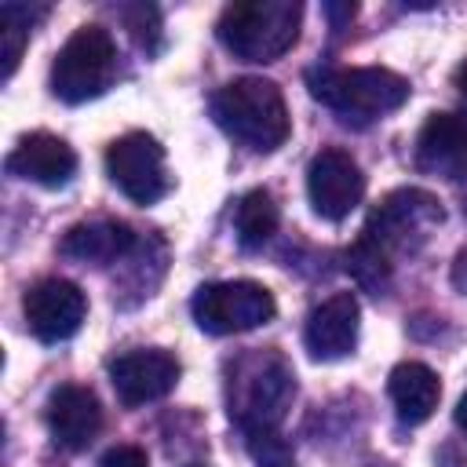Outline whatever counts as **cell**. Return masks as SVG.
I'll return each instance as SVG.
<instances>
[{
  "mask_svg": "<svg viewBox=\"0 0 467 467\" xmlns=\"http://www.w3.org/2000/svg\"><path fill=\"white\" fill-rule=\"evenodd\" d=\"M452 80H456V88L463 91V99H467V58L456 66V73H452Z\"/></svg>",
  "mask_w": 467,
  "mask_h": 467,
  "instance_id": "603a6c76",
  "label": "cell"
},
{
  "mask_svg": "<svg viewBox=\"0 0 467 467\" xmlns=\"http://www.w3.org/2000/svg\"><path fill=\"white\" fill-rule=\"evenodd\" d=\"M215 124L248 150L270 153L288 139V106L274 80L237 77L223 84L212 99Z\"/></svg>",
  "mask_w": 467,
  "mask_h": 467,
  "instance_id": "6da1fadb",
  "label": "cell"
},
{
  "mask_svg": "<svg viewBox=\"0 0 467 467\" xmlns=\"http://www.w3.org/2000/svg\"><path fill=\"white\" fill-rule=\"evenodd\" d=\"M124 18H128V29H131V36L150 51L153 44H150V36L157 33V11L153 7H124L120 11Z\"/></svg>",
  "mask_w": 467,
  "mask_h": 467,
  "instance_id": "ffe728a7",
  "label": "cell"
},
{
  "mask_svg": "<svg viewBox=\"0 0 467 467\" xmlns=\"http://www.w3.org/2000/svg\"><path fill=\"white\" fill-rule=\"evenodd\" d=\"M234 379V409L244 431H274L285 416V405L296 394V376L277 354H259L237 365Z\"/></svg>",
  "mask_w": 467,
  "mask_h": 467,
  "instance_id": "52a82bcc",
  "label": "cell"
},
{
  "mask_svg": "<svg viewBox=\"0 0 467 467\" xmlns=\"http://www.w3.org/2000/svg\"><path fill=\"white\" fill-rule=\"evenodd\" d=\"M190 467H204V463H190Z\"/></svg>",
  "mask_w": 467,
  "mask_h": 467,
  "instance_id": "cb8c5ba5",
  "label": "cell"
},
{
  "mask_svg": "<svg viewBox=\"0 0 467 467\" xmlns=\"http://www.w3.org/2000/svg\"><path fill=\"white\" fill-rule=\"evenodd\" d=\"M7 171L15 179L58 190L73 179L77 171V153L66 139L51 135V131H33L26 139H18V146L7 153Z\"/></svg>",
  "mask_w": 467,
  "mask_h": 467,
  "instance_id": "4fadbf2b",
  "label": "cell"
},
{
  "mask_svg": "<svg viewBox=\"0 0 467 467\" xmlns=\"http://www.w3.org/2000/svg\"><path fill=\"white\" fill-rule=\"evenodd\" d=\"M106 171L117 190L135 204H153L171 190L164 146L146 131H128L113 139L106 150Z\"/></svg>",
  "mask_w": 467,
  "mask_h": 467,
  "instance_id": "ba28073f",
  "label": "cell"
},
{
  "mask_svg": "<svg viewBox=\"0 0 467 467\" xmlns=\"http://www.w3.org/2000/svg\"><path fill=\"white\" fill-rule=\"evenodd\" d=\"M190 310L201 332L234 336V332L266 325L277 314V303L270 288H263L259 281H215V285L197 288Z\"/></svg>",
  "mask_w": 467,
  "mask_h": 467,
  "instance_id": "8992f818",
  "label": "cell"
},
{
  "mask_svg": "<svg viewBox=\"0 0 467 467\" xmlns=\"http://www.w3.org/2000/svg\"><path fill=\"white\" fill-rule=\"evenodd\" d=\"M303 7L296 0H237L226 4L215 33L241 62H274L299 40Z\"/></svg>",
  "mask_w": 467,
  "mask_h": 467,
  "instance_id": "7a4b0ae2",
  "label": "cell"
},
{
  "mask_svg": "<svg viewBox=\"0 0 467 467\" xmlns=\"http://www.w3.org/2000/svg\"><path fill=\"white\" fill-rule=\"evenodd\" d=\"M306 197L321 219H347L365 197V175L347 150H321L306 168Z\"/></svg>",
  "mask_w": 467,
  "mask_h": 467,
  "instance_id": "9c48e42d",
  "label": "cell"
},
{
  "mask_svg": "<svg viewBox=\"0 0 467 467\" xmlns=\"http://www.w3.org/2000/svg\"><path fill=\"white\" fill-rule=\"evenodd\" d=\"M44 420H47L51 438L62 449H88L95 441V434L102 431V405L91 387L66 383L58 390H51Z\"/></svg>",
  "mask_w": 467,
  "mask_h": 467,
  "instance_id": "5bb4252c",
  "label": "cell"
},
{
  "mask_svg": "<svg viewBox=\"0 0 467 467\" xmlns=\"http://www.w3.org/2000/svg\"><path fill=\"white\" fill-rule=\"evenodd\" d=\"M179 361L168 350H131L109 365V383L124 405H146L175 390Z\"/></svg>",
  "mask_w": 467,
  "mask_h": 467,
  "instance_id": "8fae6325",
  "label": "cell"
},
{
  "mask_svg": "<svg viewBox=\"0 0 467 467\" xmlns=\"http://www.w3.org/2000/svg\"><path fill=\"white\" fill-rule=\"evenodd\" d=\"M306 84L321 106L336 109L347 120H376L383 113H394L409 99V80L383 66H325L310 69Z\"/></svg>",
  "mask_w": 467,
  "mask_h": 467,
  "instance_id": "3957f363",
  "label": "cell"
},
{
  "mask_svg": "<svg viewBox=\"0 0 467 467\" xmlns=\"http://www.w3.org/2000/svg\"><path fill=\"white\" fill-rule=\"evenodd\" d=\"M117 73V44L102 26H80L55 55L51 91L62 102H88L109 88Z\"/></svg>",
  "mask_w": 467,
  "mask_h": 467,
  "instance_id": "5b68a950",
  "label": "cell"
},
{
  "mask_svg": "<svg viewBox=\"0 0 467 467\" xmlns=\"http://www.w3.org/2000/svg\"><path fill=\"white\" fill-rule=\"evenodd\" d=\"M22 314H26L29 332L40 343H62L84 325L88 296L80 292V285L66 277H44L26 292Z\"/></svg>",
  "mask_w": 467,
  "mask_h": 467,
  "instance_id": "30bf717a",
  "label": "cell"
},
{
  "mask_svg": "<svg viewBox=\"0 0 467 467\" xmlns=\"http://www.w3.org/2000/svg\"><path fill=\"white\" fill-rule=\"evenodd\" d=\"M135 244V234L117 223V219H91V223H77L66 230L62 237V255L80 259V263H117L120 255H128V248Z\"/></svg>",
  "mask_w": 467,
  "mask_h": 467,
  "instance_id": "e0dca14e",
  "label": "cell"
},
{
  "mask_svg": "<svg viewBox=\"0 0 467 467\" xmlns=\"http://www.w3.org/2000/svg\"><path fill=\"white\" fill-rule=\"evenodd\" d=\"M234 226H237L241 248H248V252L263 248V244L274 237V230H277V204H274L270 190H248V193L237 201Z\"/></svg>",
  "mask_w": 467,
  "mask_h": 467,
  "instance_id": "ac0fdd59",
  "label": "cell"
},
{
  "mask_svg": "<svg viewBox=\"0 0 467 467\" xmlns=\"http://www.w3.org/2000/svg\"><path fill=\"white\" fill-rule=\"evenodd\" d=\"M441 219H445V212L434 193L405 186V190L387 193L372 208V215L361 230V241L390 259L398 252H416L431 237V230H438Z\"/></svg>",
  "mask_w": 467,
  "mask_h": 467,
  "instance_id": "277c9868",
  "label": "cell"
},
{
  "mask_svg": "<svg viewBox=\"0 0 467 467\" xmlns=\"http://www.w3.org/2000/svg\"><path fill=\"white\" fill-rule=\"evenodd\" d=\"M358 299L350 292H336L328 296L325 303H317L306 317V328H303V343L314 358L321 361H336V358H347L358 343Z\"/></svg>",
  "mask_w": 467,
  "mask_h": 467,
  "instance_id": "9a60e30c",
  "label": "cell"
},
{
  "mask_svg": "<svg viewBox=\"0 0 467 467\" xmlns=\"http://www.w3.org/2000/svg\"><path fill=\"white\" fill-rule=\"evenodd\" d=\"M99 467H150V460H146V449L139 445H113L102 452Z\"/></svg>",
  "mask_w": 467,
  "mask_h": 467,
  "instance_id": "44dd1931",
  "label": "cell"
},
{
  "mask_svg": "<svg viewBox=\"0 0 467 467\" xmlns=\"http://www.w3.org/2000/svg\"><path fill=\"white\" fill-rule=\"evenodd\" d=\"M347 270H350L354 281H358L361 288H368L372 296H379V292L387 288V281H390V259H387L383 252H376L372 244H365L361 237H358L354 248L347 252Z\"/></svg>",
  "mask_w": 467,
  "mask_h": 467,
  "instance_id": "d6986e66",
  "label": "cell"
},
{
  "mask_svg": "<svg viewBox=\"0 0 467 467\" xmlns=\"http://www.w3.org/2000/svg\"><path fill=\"white\" fill-rule=\"evenodd\" d=\"M387 394H390L394 412H398L401 423H423L438 409L441 383L423 361H401V365L390 368Z\"/></svg>",
  "mask_w": 467,
  "mask_h": 467,
  "instance_id": "2e32d148",
  "label": "cell"
},
{
  "mask_svg": "<svg viewBox=\"0 0 467 467\" xmlns=\"http://www.w3.org/2000/svg\"><path fill=\"white\" fill-rule=\"evenodd\" d=\"M456 427L463 431V438H467V394L456 401Z\"/></svg>",
  "mask_w": 467,
  "mask_h": 467,
  "instance_id": "7402d4cb",
  "label": "cell"
},
{
  "mask_svg": "<svg viewBox=\"0 0 467 467\" xmlns=\"http://www.w3.org/2000/svg\"><path fill=\"white\" fill-rule=\"evenodd\" d=\"M416 168L438 179H467V117L431 113L416 135Z\"/></svg>",
  "mask_w": 467,
  "mask_h": 467,
  "instance_id": "7c38bea8",
  "label": "cell"
}]
</instances>
